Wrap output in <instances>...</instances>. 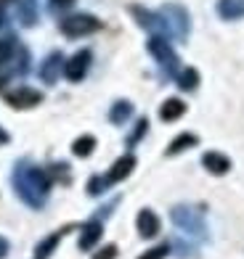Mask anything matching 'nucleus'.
I'll return each mask as SVG.
<instances>
[{"label":"nucleus","mask_w":244,"mask_h":259,"mask_svg":"<svg viewBox=\"0 0 244 259\" xmlns=\"http://www.w3.org/2000/svg\"><path fill=\"white\" fill-rule=\"evenodd\" d=\"M11 56V42L0 40V64H6V58Z\"/></svg>","instance_id":"obj_21"},{"label":"nucleus","mask_w":244,"mask_h":259,"mask_svg":"<svg viewBox=\"0 0 244 259\" xmlns=\"http://www.w3.org/2000/svg\"><path fill=\"white\" fill-rule=\"evenodd\" d=\"M138 233H141L144 238H154V235L159 233V217L154 214V211L144 209L141 214H138Z\"/></svg>","instance_id":"obj_6"},{"label":"nucleus","mask_w":244,"mask_h":259,"mask_svg":"<svg viewBox=\"0 0 244 259\" xmlns=\"http://www.w3.org/2000/svg\"><path fill=\"white\" fill-rule=\"evenodd\" d=\"M204 167L210 169L213 175H226L228 167H231V161H228L226 156L215 154V151H210V154H204Z\"/></svg>","instance_id":"obj_11"},{"label":"nucleus","mask_w":244,"mask_h":259,"mask_svg":"<svg viewBox=\"0 0 244 259\" xmlns=\"http://www.w3.org/2000/svg\"><path fill=\"white\" fill-rule=\"evenodd\" d=\"M133 167H135V159H133V156H122V159L112 167V172L107 175V183H120V180H125L127 175H130Z\"/></svg>","instance_id":"obj_8"},{"label":"nucleus","mask_w":244,"mask_h":259,"mask_svg":"<svg viewBox=\"0 0 244 259\" xmlns=\"http://www.w3.org/2000/svg\"><path fill=\"white\" fill-rule=\"evenodd\" d=\"M6 254H8V243H6L3 238H0V259H3Z\"/></svg>","instance_id":"obj_23"},{"label":"nucleus","mask_w":244,"mask_h":259,"mask_svg":"<svg viewBox=\"0 0 244 259\" xmlns=\"http://www.w3.org/2000/svg\"><path fill=\"white\" fill-rule=\"evenodd\" d=\"M218 14L223 19H241L244 16V0H220L218 3Z\"/></svg>","instance_id":"obj_9"},{"label":"nucleus","mask_w":244,"mask_h":259,"mask_svg":"<svg viewBox=\"0 0 244 259\" xmlns=\"http://www.w3.org/2000/svg\"><path fill=\"white\" fill-rule=\"evenodd\" d=\"M101 238V222L98 220H93V222H88V225L83 228V238H80V249H93V243H96Z\"/></svg>","instance_id":"obj_10"},{"label":"nucleus","mask_w":244,"mask_h":259,"mask_svg":"<svg viewBox=\"0 0 244 259\" xmlns=\"http://www.w3.org/2000/svg\"><path fill=\"white\" fill-rule=\"evenodd\" d=\"M6 101L14 106V109H29V106H38L43 101V96L32 88H19L14 93H6Z\"/></svg>","instance_id":"obj_4"},{"label":"nucleus","mask_w":244,"mask_h":259,"mask_svg":"<svg viewBox=\"0 0 244 259\" xmlns=\"http://www.w3.org/2000/svg\"><path fill=\"white\" fill-rule=\"evenodd\" d=\"M149 51H152L159 61H162V66H167V69H172L176 66V53L170 51V45L162 40V37H154L152 42H149Z\"/></svg>","instance_id":"obj_7"},{"label":"nucleus","mask_w":244,"mask_h":259,"mask_svg":"<svg viewBox=\"0 0 244 259\" xmlns=\"http://www.w3.org/2000/svg\"><path fill=\"white\" fill-rule=\"evenodd\" d=\"M196 143V138L194 135H181L178 140H172L170 148H167V154H178V151H183L186 146H194Z\"/></svg>","instance_id":"obj_14"},{"label":"nucleus","mask_w":244,"mask_h":259,"mask_svg":"<svg viewBox=\"0 0 244 259\" xmlns=\"http://www.w3.org/2000/svg\"><path fill=\"white\" fill-rule=\"evenodd\" d=\"M101 24H98V19H93V16H85V14H80V16H69L61 21V32L69 34V37H83V34H90V32H96Z\"/></svg>","instance_id":"obj_2"},{"label":"nucleus","mask_w":244,"mask_h":259,"mask_svg":"<svg viewBox=\"0 0 244 259\" xmlns=\"http://www.w3.org/2000/svg\"><path fill=\"white\" fill-rule=\"evenodd\" d=\"M88 61H90V53L88 51H80L77 56H72L69 58V64L64 66V74L69 77V79H83L85 77V72H88Z\"/></svg>","instance_id":"obj_5"},{"label":"nucleus","mask_w":244,"mask_h":259,"mask_svg":"<svg viewBox=\"0 0 244 259\" xmlns=\"http://www.w3.org/2000/svg\"><path fill=\"white\" fill-rule=\"evenodd\" d=\"M167 254V246H159V249H152V251H146L141 259H165Z\"/></svg>","instance_id":"obj_19"},{"label":"nucleus","mask_w":244,"mask_h":259,"mask_svg":"<svg viewBox=\"0 0 244 259\" xmlns=\"http://www.w3.org/2000/svg\"><path fill=\"white\" fill-rule=\"evenodd\" d=\"M93 146H96V140H93L90 135H85V138H80L77 143H75V154L77 156H88L90 151H93Z\"/></svg>","instance_id":"obj_15"},{"label":"nucleus","mask_w":244,"mask_h":259,"mask_svg":"<svg viewBox=\"0 0 244 259\" xmlns=\"http://www.w3.org/2000/svg\"><path fill=\"white\" fill-rule=\"evenodd\" d=\"M66 230H69V228H66ZM66 230H59V233H53L51 238H45V241H43V243L38 246V259H45V256H48V254H51V251L56 249V243L61 241V235H64Z\"/></svg>","instance_id":"obj_13"},{"label":"nucleus","mask_w":244,"mask_h":259,"mask_svg":"<svg viewBox=\"0 0 244 259\" xmlns=\"http://www.w3.org/2000/svg\"><path fill=\"white\" fill-rule=\"evenodd\" d=\"M172 222H176L178 228H183L186 233H204L199 211H191V209H186V206L172 209Z\"/></svg>","instance_id":"obj_3"},{"label":"nucleus","mask_w":244,"mask_h":259,"mask_svg":"<svg viewBox=\"0 0 244 259\" xmlns=\"http://www.w3.org/2000/svg\"><path fill=\"white\" fill-rule=\"evenodd\" d=\"M178 82H181V88H183V90H194V88H196V82H199V74H196L194 69H186Z\"/></svg>","instance_id":"obj_16"},{"label":"nucleus","mask_w":244,"mask_h":259,"mask_svg":"<svg viewBox=\"0 0 244 259\" xmlns=\"http://www.w3.org/2000/svg\"><path fill=\"white\" fill-rule=\"evenodd\" d=\"M186 111V106H183V101H178V98H170V101H165V106L159 109V116L165 122H172V119H178V116Z\"/></svg>","instance_id":"obj_12"},{"label":"nucleus","mask_w":244,"mask_h":259,"mask_svg":"<svg viewBox=\"0 0 244 259\" xmlns=\"http://www.w3.org/2000/svg\"><path fill=\"white\" fill-rule=\"evenodd\" d=\"M127 114H130V103L120 101V103H117V106H114V109H112V114H109V116H112V122H122Z\"/></svg>","instance_id":"obj_18"},{"label":"nucleus","mask_w":244,"mask_h":259,"mask_svg":"<svg viewBox=\"0 0 244 259\" xmlns=\"http://www.w3.org/2000/svg\"><path fill=\"white\" fill-rule=\"evenodd\" d=\"M16 188H19V196L24 198L29 206H43L45 201V193H48V178L40 172V169H24L16 175Z\"/></svg>","instance_id":"obj_1"},{"label":"nucleus","mask_w":244,"mask_h":259,"mask_svg":"<svg viewBox=\"0 0 244 259\" xmlns=\"http://www.w3.org/2000/svg\"><path fill=\"white\" fill-rule=\"evenodd\" d=\"M0 3H8V0H0Z\"/></svg>","instance_id":"obj_24"},{"label":"nucleus","mask_w":244,"mask_h":259,"mask_svg":"<svg viewBox=\"0 0 244 259\" xmlns=\"http://www.w3.org/2000/svg\"><path fill=\"white\" fill-rule=\"evenodd\" d=\"M56 72H59V56L48 58V64H45V69H43V79L53 82V79H56Z\"/></svg>","instance_id":"obj_17"},{"label":"nucleus","mask_w":244,"mask_h":259,"mask_svg":"<svg viewBox=\"0 0 244 259\" xmlns=\"http://www.w3.org/2000/svg\"><path fill=\"white\" fill-rule=\"evenodd\" d=\"M72 3H75V0H51V8H66Z\"/></svg>","instance_id":"obj_22"},{"label":"nucleus","mask_w":244,"mask_h":259,"mask_svg":"<svg viewBox=\"0 0 244 259\" xmlns=\"http://www.w3.org/2000/svg\"><path fill=\"white\" fill-rule=\"evenodd\" d=\"M114 256H117V246H107V249H101L93 259H114Z\"/></svg>","instance_id":"obj_20"}]
</instances>
